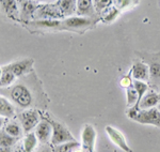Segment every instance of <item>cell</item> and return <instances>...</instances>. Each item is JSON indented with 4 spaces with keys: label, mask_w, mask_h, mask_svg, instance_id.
Wrapping results in <instances>:
<instances>
[{
    "label": "cell",
    "mask_w": 160,
    "mask_h": 152,
    "mask_svg": "<svg viewBox=\"0 0 160 152\" xmlns=\"http://www.w3.org/2000/svg\"><path fill=\"white\" fill-rule=\"evenodd\" d=\"M126 115L130 120L136 121L140 124L154 125L160 128V110L157 107L149 108V109H141L139 112H135L129 108Z\"/></svg>",
    "instance_id": "3"
},
{
    "label": "cell",
    "mask_w": 160,
    "mask_h": 152,
    "mask_svg": "<svg viewBox=\"0 0 160 152\" xmlns=\"http://www.w3.org/2000/svg\"><path fill=\"white\" fill-rule=\"evenodd\" d=\"M16 78L17 77L15 76L14 73L1 66V71H0V87L1 89H6L13 86Z\"/></svg>",
    "instance_id": "22"
},
{
    "label": "cell",
    "mask_w": 160,
    "mask_h": 152,
    "mask_svg": "<svg viewBox=\"0 0 160 152\" xmlns=\"http://www.w3.org/2000/svg\"><path fill=\"white\" fill-rule=\"evenodd\" d=\"M41 120H42V117H41L40 112L33 109V108L24 109L18 114V121L24 128L25 134L32 132V130H35Z\"/></svg>",
    "instance_id": "6"
},
{
    "label": "cell",
    "mask_w": 160,
    "mask_h": 152,
    "mask_svg": "<svg viewBox=\"0 0 160 152\" xmlns=\"http://www.w3.org/2000/svg\"><path fill=\"white\" fill-rule=\"evenodd\" d=\"M98 22L99 19L74 15V16L61 19L60 25H59L57 31H63V30H65V31H71V32L79 33V34H83L88 30L94 28L95 25Z\"/></svg>",
    "instance_id": "2"
},
{
    "label": "cell",
    "mask_w": 160,
    "mask_h": 152,
    "mask_svg": "<svg viewBox=\"0 0 160 152\" xmlns=\"http://www.w3.org/2000/svg\"><path fill=\"white\" fill-rule=\"evenodd\" d=\"M79 147H81V144H79L77 140L68 141V143L55 146L53 147V152H74Z\"/></svg>",
    "instance_id": "25"
},
{
    "label": "cell",
    "mask_w": 160,
    "mask_h": 152,
    "mask_svg": "<svg viewBox=\"0 0 160 152\" xmlns=\"http://www.w3.org/2000/svg\"><path fill=\"white\" fill-rule=\"evenodd\" d=\"M121 14V11L118 9L114 4L112 6L106 8L105 10H102V12L99 13V20L102 22L104 24H112L115 19L118 17V15Z\"/></svg>",
    "instance_id": "18"
},
{
    "label": "cell",
    "mask_w": 160,
    "mask_h": 152,
    "mask_svg": "<svg viewBox=\"0 0 160 152\" xmlns=\"http://www.w3.org/2000/svg\"><path fill=\"white\" fill-rule=\"evenodd\" d=\"M51 125H52V136H51L50 144L52 147L61 145L64 143H68V141L76 140L73 134L68 131V128L64 124L57 120L49 119Z\"/></svg>",
    "instance_id": "5"
},
{
    "label": "cell",
    "mask_w": 160,
    "mask_h": 152,
    "mask_svg": "<svg viewBox=\"0 0 160 152\" xmlns=\"http://www.w3.org/2000/svg\"><path fill=\"white\" fill-rule=\"evenodd\" d=\"M131 76L135 81H149V66L143 61H136L130 69Z\"/></svg>",
    "instance_id": "14"
},
{
    "label": "cell",
    "mask_w": 160,
    "mask_h": 152,
    "mask_svg": "<svg viewBox=\"0 0 160 152\" xmlns=\"http://www.w3.org/2000/svg\"><path fill=\"white\" fill-rule=\"evenodd\" d=\"M96 144V131L92 124L83 125L81 131V148L84 152H95Z\"/></svg>",
    "instance_id": "9"
},
{
    "label": "cell",
    "mask_w": 160,
    "mask_h": 152,
    "mask_svg": "<svg viewBox=\"0 0 160 152\" xmlns=\"http://www.w3.org/2000/svg\"><path fill=\"white\" fill-rule=\"evenodd\" d=\"M2 130H3L7 134L13 136V137L18 138V139L22 137V133H25L24 128H22L19 121H16L14 119H11V120L8 121L6 124H4V127H2Z\"/></svg>",
    "instance_id": "19"
},
{
    "label": "cell",
    "mask_w": 160,
    "mask_h": 152,
    "mask_svg": "<svg viewBox=\"0 0 160 152\" xmlns=\"http://www.w3.org/2000/svg\"><path fill=\"white\" fill-rule=\"evenodd\" d=\"M65 17L55 2H40L33 20L40 19H64Z\"/></svg>",
    "instance_id": "4"
},
{
    "label": "cell",
    "mask_w": 160,
    "mask_h": 152,
    "mask_svg": "<svg viewBox=\"0 0 160 152\" xmlns=\"http://www.w3.org/2000/svg\"><path fill=\"white\" fill-rule=\"evenodd\" d=\"M139 3H140V0H113V4L121 12L132 9V8L138 6Z\"/></svg>",
    "instance_id": "24"
},
{
    "label": "cell",
    "mask_w": 160,
    "mask_h": 152,
    "mask_svg": "<svg viewBox=\"0 0 160 152\" xmlns=\"http://www.w3.org/2000/svg\"><path fill=\"white\" fill-rule=\"evenodd\" d=\"M76 15L99 19L98 14H97L96 10H95V8H94V2H93V0H77Z\"/></svg>",
    "instance_id": "12"
},
{
    "label": "cell",
    "mask_w": 160,
    "mask_h": 152,
    "mask_svg": "<svg viewBox=\"0 0 160 152\" xmlns=\"http://www.w3.org/2000/svg\"><path fill=\"white\" fill-rule=\"evenodd\" d=\"M33 152H53V147L51 144H40Z\"/></svg>",
    "instance_id": "29"
},
{
    "label": "cell",
    "mask_w": 160,
    "mask_h": 152,
    "mask_svg": "<svg viewBox=\"0 0 160 152\" xmlns=\"http://www.w3.org/2000/svg\"><path fill=\"white\" fill-rule=\"evenodd\" d=\"M157 108H158V109L160 110V103H159V104H158V106H157Z\"/></svg>",
    "instance_id": "34"
},
{
    "label": "cell",
    "mask_w": 160,
    "mask_h": 152,
    "mask_svg": "<svg viewBox=\"0 0 160 152\" xmlns=\"http://www.w3.org/2000/svg\"><path fill=\"white\" fill-rule=\"evenodd\" d=\"M15 114L16 113H15L14 104L6 97L1 95V97H0V115H1V118L11 120L14 119Z\"/></svg>",
    "instance_id": "16"
},
{
    "label": "cell",
    "mask_w": 160,
    "mask_h": 152,
    "mask_svg": "<svg viewBox=\"0 0 160 152\" xmlns=\"http://www.w3.org/2000/svg\"><path fill=\"white\" fill-rule=\"evenodd\" d=\"M18 143V138L13 137L4 132L1 128L0 131V147H8V148H13Z\"/></svg>",
    "instance_id": "23"
},
{
    "label": "cell",
    "mask_w": 160,
    "mask_h": 152,
    "mask_svg": "<svg viewBox=\"0 0 160 152\" xmlns=\"http://www.w3.org/2000/svg\"><path fill=\"white\" fill-rule=\"evenodd\" d=\"M74 152H84V150H83V149L81 148V147H79V148H77L76 150H75Z\"/></svg>",
    "instance_id": "33"
},
{
    "label": "cell",
    "mask_w": 160,
    "mask_h": 152,
    "mask_svg": "<svg viewBox=\"0 0 160 152\" xmlns=\"http://www.w3.org/2000/svg\"><path fill=\"white\" fill-rule=\"evenodd\" d=\"M38 2H55L57 0H35Z\"/></svg>",
    "instance_id": "32"
},
{
    "label": "cell",
    "mask_w": 160,
    "mask_h": 152,
    "mask_svg": "<svg viewBox=\"0 0 160 152\" xmlns=\"http://www.w3.org/2000/svg\"><path fill=\"white\" fill-rule=\"evenodd\" d=\"M22 141V146H24V149L26 152H33L38 147V144H40L35 132L27 133L24 136Z\"/></svg>",
    "instance_id": "21"
},
{
    "label": "cell",
    "mask_w": 160,
    "mask_h": 152,
    "mask_svg": "<svg viewBox=\"0 0 160 152\" xmlns=\"http://www.w3.org/2000/svg\"><path fill=\"white\" fill-rule=\"evenodd\" d=\"M2 95L9 99L20 109H28L34 103V95L29 87L22 82H17L6 89H1Z\"/></svg>",
    "instance_id": "1"
},
{
    "label": "cell",
    "mask_w": 160,
    "mask_h": 152,
    "mask_svg": "<svg viewBox=\"0 0 160 152\" xmlns=\"http://www.w3.org/2000/svg\"><path fill=\"white\" fill-rule=\"evenodd\" d=\"M160 103V97L154 90H149L143 95L140 103V109H149L156 107Z\"/></svg>",
    "instance_id": "17"
},
{
    "label": "cell",
    "mask_w": 160,
    "mask_h": 152,
    "mask_svg": "<svg viewBox=\"0 0 160 152\" xmlns=\"http://www.w3.org/2000/svg\"><path fill=\"white\" fill-rule=\"evenodd\" d=\"M160 54L154 55V58L151 59L149 63V81L158 84L160 82Z\"/></svg>",
    "instance_id": "20"
},
{
    "label": "cell",
    "mask_w": 160,
    "mask_h": 152,
    "mask_svg": "<svg viewBox=\"0 0 160 152\" xmlns=\"http://www.w3.org/2000/svg\"><path fill=\"white\" fill-rule=\"evenodd\" d=\"M0 6L8 18L14 20V22H20L17 0H0Z\"/></svg>",
    "instance_id": "13"
},
{
    "label": "cell",
    "mask_w": 160,
    "mask_h": 152,
    "mask_svg": "<svg viewBox=\"0 0 160 152\" xmlns=\"http://www.w3.org/2000/svg\"><path fill=\"white\" fill-rule=\"evenodd\" d=\"M159 97H160V93H159Z\"/></svg>",
    "instance_id": "35"
},
{
    "label": "cell",
    "mask_w": 160,
    "mask_h": 152,
    "mask_svg": "<svg viewBox=\"0 0 160 152\" xmlns=\"http://www.w3.org/2000/svg\"><path fill=\"white\" fill-rule=\"evenodd\" d=\"M55 3L58 6L65 18L76 15L77 0H57V1H55Z\"/></svg>",
    "instance_id": "15"
},
{
    "label": "cell",
    "mask_w": 160,
    "mask_h": 152,
    "mask_svg": "<svg viewBox=\"0 0 160 152\" xmlns=\"http://www.w3.org/2000/svg\"><path fill=\"white\" fill-rule=\"evenodd\" d=\"M126 99H127V105L128 106H135L137 101H138V92L136 91L135 87L126 89Z\"/></svg>",
    "instance_id": "26"
},
{
    "label": "cell",
    "mask_w": 160,
    "mask_h": 152,
    "mask_svg": "<svg viewBox=\"0 0 160 152\" xmlns=\"http://www.w3.org/2000/svg\"><path fill=\"white\" fill-rule=\"evenodd\" d=\"M12 152H26L24 149V146H22V141H19V143H17L16 145L13 147Z\"/></svg>",
    "instance_id": "30"
},
{
    "label": "cell",
    "mask_w": 160,
    "mask_h": 152,
    "mask_svg": "<svg viewBox=\"0 0 160 152\" xmlns=\"http://www.w3.org/2000/svg\"><path fill=\"white\" fill-rule=\"evenodd\" d=\"M17 2H18L19 8V23L24 25L33 20L40 2L35 1V0H17Z\"/></svg>",
    "instance_id": "8"
},
{
    "label": "cell",
    "mask_w": 160,
    "mask_h": 152,
    "mask_svg": "<svg viewBox=\"0 0 160 152\" xmlns=\"http://www.w3.org/2000/svg\"><path fill=\"white\" fill-rule=\"evenodd\" d=\"M33 64H34V60L32 58H25L13 61V62H10L6 66H2V68L11 71L12 73L15 74L16 77H22L32 72Z\"/></svg>",
    "instance_id": "7"
},
{
    "label": "cell",
    "mask_w": 160,
    "mask_h": 152,
    "mask_svg": "<svg viewBox=\"0 0 160 152\" xmlns=\"http://www.w3.org/2000/svg\"><path fill=\"white\" fill-rule=\"evenodd\" d=\"M40 144H50L52 136V125L49 119H42L34 130Z\"/></svg>",
    "instance_id": "11"
},
{
    "label": "cell",
    "mask_w": 160,
    "mask_h": 152,
    "mask_svg": "<svg viewBox=\"0 0 160 152\" xmlns=\"http://www.w3.org/2000/svg\"><path fill=\"white\" fill-rule=\"evenodd\" d=\"M93 2H94V8L98 15L102 10L113 4V0H93Z\"/></svg>",
    "instance_id": "27"
},
{
    "label": "cell",
    "mask_w": 160,
    "mask_h": 152,
    "mask_svg": "<svg viewBox=\"0 0 160 152\" xmlns=\"http://www.w3.org/2000/svg\"><path fill=\"white\" fill-rule=\"evenodd\" d=\"M105 131L107 133L108 137L110 138V140L113 143V145L118 147L124 152H132V149L128 145L125 136H124V134L120 130L111 127V125H107L105 128Z\"/></svg>",
    "instance_id": "10"
},
{
    "label": "cell",
    "mask_w": 160,
    "mask_h": 152,
    "mask_svg": "<svg viewBox=\"0 0 160 152\" xmlns=\"http://www.w3.org/2000/svg\"><path fill=\"white\" fill-rule=\"evenodd\" d=\"M120 85L122 88H125V89H128L130 88V87L133 86V78L132 76H131V73L127 74V75H125L124 77H122L120 81Z\"/></svg>",
    "instance_id": "28"
},
{
    "label": "cell",
    "mask_w": 160,
    "mask_h": 152,
    "mask_svg": "<svg viewBox=\"0 0 160 152\" xmlns=\"http://www.w3.org/2000/svg\"><path fill=\"white\" fill-rule=\"evenodd\" d=\"M13 148H8V147H0V152H12Z\"/></svg>",
    "instance_id": "31"
}]
</instances>
